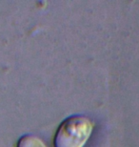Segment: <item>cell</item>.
<instances>
[{"instance_id":"6da1fadb","label":"cell","mask_w":139,"mask_h":147,"mask_svg":"<svg viewBox=\"0 0 139 147\" xmlns=\"http://www.w3.org/2000/svg\"><path fill=\"white\" fill-rule=\"evenodd\" d=\"M93 129V121L84 116L67 117L59 125L54 137L55 147H83Z\"/></svg>"},{"instance_id":"7a4b0ae2","label":"cell","mask_w":139,"mask_h":147,"mask_svg":"<svg viewBox=\"0 0 139 147\" xmlns=\"http://www.w3.org/2000/svg\"><path fill=\"white\" fill-rule=\"evenodd\" d=\"M17 147H47L42 140L34 135H25L17 142Z\"/></svg>"}]
</instances>
